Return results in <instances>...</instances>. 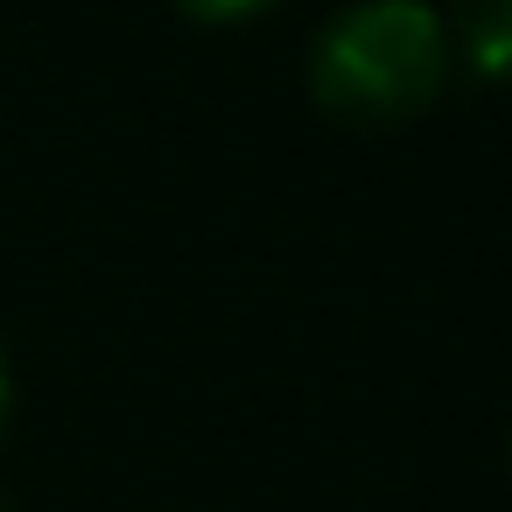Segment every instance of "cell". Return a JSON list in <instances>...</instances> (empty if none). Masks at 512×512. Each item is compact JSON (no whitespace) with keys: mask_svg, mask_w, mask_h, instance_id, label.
<instances>
[{"mask_svg":"<svg viewBox=\"0 0 512 512\" xmlns=\"http://www.w3.org/2000/svg\"><path fill=\"white\" fill-rule=\"evenodd\" d=\"M442 29H449V43H463V57L484 78L512 85V0H449Z\"/></svg>","mask_w":512,"mask_h":512,"instance_id":"7a4b0ae2","label":"cell"},{"mask_svg":"<svg viewBox=\"0 0 512 512\" xmlns=\"http://www.w3.org/2000/svg\"><path fill=\"white\" fill-rule=\"evenodd\" d=\"M183 15H197V22H246V15H260V8H274V0H176Z\"/></svg>","mask_w":512,"mask_h":512,"instance_id":"3957f363","label":"cell"},{"mask_svg":"<svg viewBox=\"0 0 512 512\" xmlns=\"http://www.w3.org/2000/svg\"><path fill=\"white\" fill-rule=\"evenodd\" d=\"M449 29L421 0H358L309 50V99L344 127H407L449 85Z\"/></svg>","mask_w":512,"mask_h":512,"instance_id":"6da1fadb","label":"cell"},{"mask_svg":"<svg viewBox=\"0 0 512 512\" xmlns=\"http://www.w3.org/2000/svg\"><path fill=\"white\" fill-rule=\"evenodd\" d=\"M0 414H8V358H0Z\"/></svg>","mask_w":512,"mask_h":512,"instance_id":"277c9868","label":"cell"}]
</instances>
